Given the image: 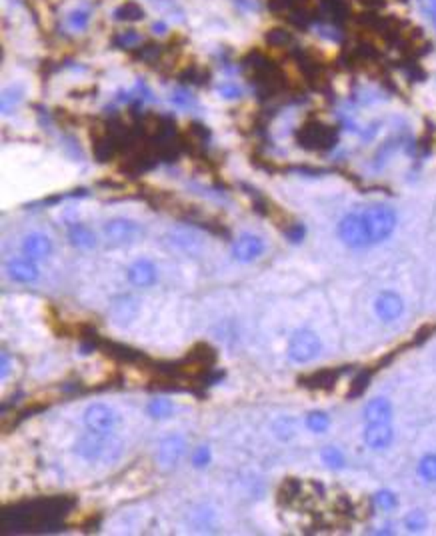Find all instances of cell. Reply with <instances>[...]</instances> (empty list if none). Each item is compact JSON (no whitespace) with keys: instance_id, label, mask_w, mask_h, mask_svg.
<instances>
[{"instance_id":"6da1fadb","label":"cell","mask_w":436,"mask_h":536,"mask_svg":"<svg viewBox=\"0 0 436 536\" xmlns=\"http://www.w3.org/2000/svg\"><path fill=\"white\" fill-rule=\"evenodd\" d=\"M74 507V500L66 496H50L22 502L13 510L4 508L2 512V528L15 530H44L48 526H57L60 519Z\"/></svg>"},{"instance_id":"7a4b0ae2","label":"cell","mask_w":436,"mask_h":536,"mask_svg":"<svg viewBox=\"0 0 436 536\" xmlns=\"http://www.w3.org/2000/svg\"><path fill=\"white\" fill-rule=\"evenodd\" d=\"M120 449H122V444L114 437H111V432H90L76 442V452L83 458L99 460V463L114 460L120 454Z\"/></svg>"},{"instance_id":"3957f363","label":"cell","mask_w":436,"mask_h":536,"mask_svg":"<svg viewBox=\"0 0 436 536\" xmlns=\"http://www.w3.org/2000/svg\"><path fill=\"white\" fill-rule=\"evenodd\" d=\"M363 218H365L366 230H368V237H370L372 244L388 239L396 228V212L388 206H382V204L368 206L363 212Z\"/></svg>"},{"instance_id":"277c9868","label":"cell","mask_w":436,"mask_h":536,"mask_svg":"<svg viewBox=\"0 0 436 536\" xmlns=\"http://www.w3.org/2000/svg\"><path fill=\"white\" fill-rule=\"evenodd\" d=\"M318 353H321V339L316 337V332H312L309 328H300L290 337V342H288L290 360L304 365V362H310L312 358H316Z\"/></svg>"},{"instance_id":"5b68a950","label":"cell","mask_w":436,"mask_h":536,"mask_svg":"<svg viewBox=\"0 0 436 536\" xmlns=\"http://www.w3.org/2000/svg\"><path fill=\"white\" fill-rule=\"evenodd\" d=\"M338 237L351 248H365L366 244H372L368 230H366L363 212H351L338 223Z\"/></svg>"},{"instance_id":"8992f818","label":"cell","mask_w":436,"mask_h":536,"mask_svg":"<svg viewBox=\"0 0 436 536\" xmlns=\"http://www.w3.org/2000/svg\"><path fill=\"white\" fill-rule=\"evenodd\" d=\"M116 423V412L106 404H92L85 412V424L90 432H111Z\"/></svg>"},{"instance_id":"52a82bcc","label":"cell","mask_w":436,"mask_h":536,"mask_svg":"<svg viewBox=\"0 0 436 536\" xmlns=\"http://www.w3.org/2000/svg\"><path fill=\"white\" fill-rule=\"evenodd\" d=\"M104 234H106V239L113 240L114 244H127V242H132L136 237H141L142 228L134 220L113 218L104 225Z\"/></svg>"},{"instance_id":"ba28073f","label":"cell","mask_w":436,"mask_h":536,"mask_svg":"<svg viewBox=\"0 0 436 536\" xmlns=\"http://www.w3.org/2000/svg\"><path fill=\"white\" fill-rule=\"evenodd\" d=\"M99 348L102 353L106 354L108 358H113L116 362H127V365H141L144 360V354L128 344H122V342H108V340L100 339Z\"/></svg>"},{"instance_id":"9c48e42d","label":"cell","mask_w":436,"mask_h":536,"mask_svg":"<svg viewBox=\"0 0 436 536\" xmlns=\"http://www.w3.org/2000/svg\"><path fill=\"white\" fill-rule=\"evenodd\" d=\"M265 253V242L254 234H240L232 244V254L240 262H251Z\"/></svg>"},{"instance_id":"30bf717a","label":"cell","mask_w":436,"mask_h":536,"mask_svg":"<svg viewBox=\"0 0 436 536\" xmlns=\"http://www.w3.org/2000/svg\"><path fill=\"white\" fill-rule=\"evenodd\" d=\"M108 314L114 325L127 326L130 325L139 314V302L132 297H116L108 309Z\"/></svg>"},{"instance_id":"8fae6325","label":"cell","mask_w":436,"mask_h":536,"mask_svg":"<svg viewBox=\"0 0 436 536\" xmlns=\"http://www.w3.org/2000/svg\"><path fill=\"white\" fill-rule=\"evenodd\" d=\"M374 309H377V314L382 320L391 323V320L398 318L402 314L405 304H402V298L398 297L396 292H382L374 302Z\"/></svg>"},{"instance_id":"7c38bea8","label":"cell","mask_w":436,"mask_h":536,"mask_svg":"<svg viewBox=\"0 0 436 536\" xmlns=\"http://www.w3.org/2000/svg\"><path fill=\"white\" fill-rule=\"evenodd\" d=\"M366 444L374 451H382L393 442V428L391 423H374L368 424L365 430Z\"/></svg>"},{"instance_id":"4fadbf2b","label":"cell","mask_w":436,"mask_h":536,"mask_svg":"<svg viewBox=\"0 0 436 536\" xmlns=\"http://www.w3.org/2000/svg\"><path fill=\"white\" fill-rule=\"evenodd\" d=\"M127 276L134 286H150L156 283V268L150 260H136L127 270Z\"/></svg>"},{"instance_id":"5bb4252c","label":"cell","mask_w":436,"mask_h":536,"mask_svg":"<svg viewBox=\"0 0 436 536\" xmlns=\"http://www.w3.org/2000/svg\"><path fill=\"white\" fill-rule=\"evenodd\" d=\"M338 376H340V372L335 368H323V370H316L309 376L300 379V384L310 390H330L337 384Z\"/></svg>"},{"instance_id":"9a60e30c","label":"cell","mask_w":436,"mask_h":536,"mask_svg":"<svg viewBox=\"0 0 436 536\" xmlns=\"http://www.w3.org/2000/svg\"><path fill=\"white\" fill-rule=\"evenodd\" d=\"M184 451V440L181 437H169L164 438L158 446V463L164 466V468H170L178 463L181 454Z\"/></svg>"},{"instance_id":"2e32d148","label":"cell","mask_w":436,"mask_h":536,"mask_svg":"<svg viewBox=\"0 0 436 536\" xmlns=\"http://www.w3.org/2000/svg\"><path fill=\"white\" fill-rule=\"evenodd\" d=\"M50 251H52V242L41 232H32L22 242V253L30 258H44L50 254Z\"/></svg>"},{"instance_id":"e0dca14e","label":"cell","mask_w":436,"mask_h":536,"mask_svg":"<svg viewBox=\"0 0 436 536\" xmlns=\"http://www.w3.org/2000/svg\"><path fill=\"white\" fill-rule=\"evenodd\" d=\"M169 237L172 239V244L176 248L184 251V253H198L202 248V240L190 228H176V230L170 232Z\"/></svg>"},{"instance_id":"ac0fdd59","label":"cell","mask_w":436,"mask_h":536,"mask_svg":"<svg viewBox=\"0 0 436 536\" xmlns=\"http://www.w3.org/2000/svg\"><path fill=\"white\" fill-rule=\"evenodd\" d=\"M365 418L368 424L391 423V418H393V407H391V402L384 400V398H374V400H370L365 409Z\"/></svg>"},{"instance_id":"d6986e66","label":"cell","mask_w":436,"mask_h":536,"mask_svg":"<svg viewBox=\"0 0 436 536\" xmlns=\"http://www.w3.org/2000/svg\"><path fill=\"white\" fill-rule=\"evenodd\" d=\"M8 274H10V278H15L18 283H34L38 278V268L34 267L30 260L16 258V260L8 262Z\"/></svg>"},{"instance_id":"ffe728a7","label":"cell","mask_w":436,"mask_h":536,"mask_svg":"<svg viewBox=\"0 0 436 536\" xmlns=\"http://www.w3.org/2000/svg\"><path fill=\"white\" fill-rule=\"evenodd\" d=\"M71 240L76 244V246H83V248H90L94 246V234L83 225H76L71 230Z\"/></svg>"},{"instance_id":"44dd1931","label":"cell","mask_w":436,"mask_h":536,"mask_svg":"<svg viewBox=\"0 0 436 536\" xmlns=\"http://www.w3.org/2000/svg\"><path fill=\"white\" fill-rule=\"evenodd\" d=\"M300 491H302V486H300V482L296 479H286L282 482L281 491H279V496H281V502H286V505H290L293 500H295L296 496H300Z\"/></svg>"},{"instance_id":"7402d4cb","label":"cell","mask_w":436,"mask_h":536,"mask_svg":"<svg viewBox=\"0 0 436 536\" xmlns=\"http://www.w3.org/2000/svg\"><path fill=\"white\" fill-rule=\"evenodd\" d=\"M419 472L424 480L436 482V454H426L419 465Z\"/></svg>"},{"instance_id":"603a6c76","label":"cell","mask_w":436,"mask_h":536,"mask_svg":"<svg viewBox=\"0 0 436 536\" xmlns=\"http://www.w3.org/2000/svg\"><path fill=\"white\" fill-rule=\"evenodd\" d=\"M328 416L324 412H310L309 418H307V426H309L312 432H324L328 428Z\"/></svg>"},{"instance_id":"cb8c5ba5","label":"cell","mask_w":436,"mask_h":536,"mask_svg":"<svg viewBox=\"0 0 436 536\" xmlns=\"http://www.w3.org/2000/svg\"><path fill=\"white\" fill-rule=\"evenodd\" d=\"M148 412L155 416V418H164L172 412V402L169 400H153L150 407H148Z\"/></svg>"},{"instance_id":"d4e9b609","label":"cell","mask_w":436,"mask_h":536,"mask_svg":"<svg viewBox=\"0 0 436 536\" xmlns=\"http://www.w3.org/2000/svg\"><path fill=\"white\" fill-rule=\"evenodd\" d=\"M368 381H370V374L368 372H360L351 384V390H349V396H360L366 390L368 386Z\"/></svg>"},{"instance_id":"484cf974","label":"cell","mask_w":436,"mask_h":536,"mask_svg":"<svg viewBox=\"0 0 436 536\" xmlns=\"http://www.w3.org/2000/svg\"><path fill=\"white\" fill-rule=\"evenodd\" d=\"M323 460L328 466H332V468H335V466H342V463H344V460H342V454H340L337 449H326V451L323 452Z\"/></svg>"},{"instance_id":"4316f807","label":"cell","mask_w":436,"mask_h":536,"mask_svg":"<svg viewBox=\"0 0 436 536\" xmlns=\"http://www.w3.org/2000/svg\"><path fill=\"white\" fill-rule=\"evenodd\" d=\"M377 505L380 508H384V510H391V508L396 507V496L393 493H388V491L379 493L377 494Z\"/></svg>"},{"instance_id":"83f0119b","label":"cell","mask_w":436,"mask_h":536,"mask_svg":"<svg viewBox=\"0 0 436 536\" xmlns=\"http://www.w3.org/2000/svg\"><path fill=\"white\" fill-rule=\"evenodd\" d=\"M209 460H211V452H209V449H198L197 452H195V456H192V463H195V466H206L209 465Z\"/></svg>"},{"instance_id":"f1b7e54d","label":"cell","mask_w":436,"mask_h":536,"mask_svg":"<svg viewBox=\"0 0 436 536\" xmlns=\"http://www.w3.org/2000/svg\"><path fill=\"white\" fill-rule=\"evenodd\" d=\"M424 516H422L421 512H414V514H410L407 519V526L408 530H421L422 526H424Z\"/></svg>"},{"instance_id":"f546056e","label":"cell","mask_w":436,"mask_h":536,"mask_svg":"<svg viewBox=\"0 0 436 536\" xmlns=\"http://www.w3.org/2000/svg\"><path fill=\"white\" fill-rule=\"evenodd\" d=\"M8 374V358H6V354H2V379Z\"/></svg>"}]
</instances>
